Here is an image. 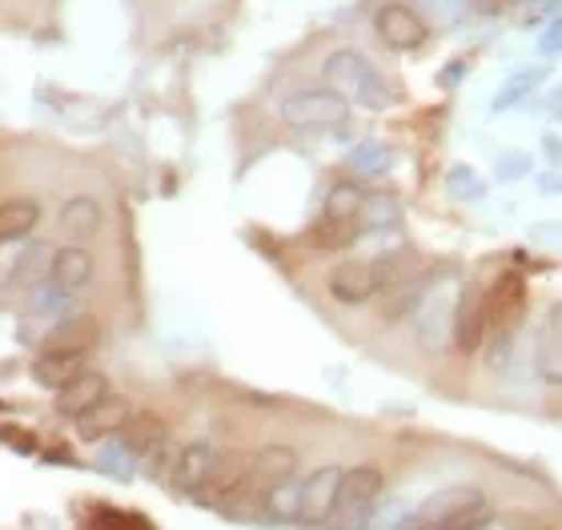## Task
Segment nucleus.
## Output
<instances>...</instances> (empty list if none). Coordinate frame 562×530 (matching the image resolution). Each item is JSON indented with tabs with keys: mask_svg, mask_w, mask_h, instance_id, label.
Masks as SVG:
<instances>
[{
	"mask_svg": "<svg viewBox=\"0 0 562 530\" xmlns=\"http://www.w3.org/2000/svg\"><path fill=\"white\" fill-rule=\"evenodd\" d=\"M278 117L290 129H338L350 121V101L338 89H297L278 101Z\"/></svg>",
	"mask_w": 562,
	"mask_h": 530,
	"instance_id": "2",
	"label": "nucleus"
},
{
	"mask_svg": "<svg viewBox=\"0 0 562 530\" xmlns=\"http://www.w3.org/2000/svg\"><path fill=\"white\" fill-rule=\"evenodd\" d=\"M341 483H346V471L341 466H322L305 478V495H302V522L305 527H326L329 515L338 510Z\"/></svg>",
	"mask_w": 562,
	"mask_h": 530,
	"instance_id": "7",
	"label": "nucleus"
},
{
	"mask_svg": "<svg viewBox=\"0 0 562 530\" xmlns=\"http://www.w3.org/2000/svg\"><path fill=\"white\" fill-rule=\"evenodd\" d=\"M370 72H374V65H370L358 48H338V53H329L326 65H322V77H326L329 89H338V93H353Z\"/></svg>",
	"mask_w": 562,
	"mask_h": 530,
	"instance_id": "17",
	"label": "nucleus"
},
{
	"mask_svg": "<svg viewBox=\"0 0 562 530\" xmlns=\"http://www.w3.org/2000/svg\"><path fill=\"white\" fill-rule=\"evenodd\" d=\"M530 173V157L527 154H506L498 161V181H518V177Z\"/></svg>",
	"mask_w": 562,
	"mask_h": 530,
	"instance_id": "34",
	"label": "nucleus"
},
{
	"mask_svg": "<svg viewBox=\"0 0 562 530\" xmlns=\"http://www.w3.org/2000/svg\"><path fill=\"white\" fill-rule=\"evenodd\" d=\"M486 522H491V507L470 510V515H462V519H450V522H442V527H434V530H482Z\"/></svg>",
	"mask_w": 562,
	"mask_h": 530,
	"instance_id": "35",
	"label": "nucleus"
},
{
	"mask_svg": "<svg viewBox=\"0 0 562 530\" xmlns=\"http://www.w3.org/2000/svg\"><path fill=\"white\" fill-rule=\"evenodd\" d=\"M97 258L85 246H65L57 249V266H53V282H60L65 290H81L93 282Z\"/></svg>",
	"mask_w": 562,
	"mask_h": 530,
	"instance_id": "21",
	"label": "nucleus"
},
{
	"mask_svg": "<svg viewBox=\"0 0 562 530\" xmlns=\"http://www.w3.org/2000/svg\"><path fill=\"white\" fill-rule=\"evenodd\" d=\"M217 454H222V450H213L210 442H189V447H181L169 486H173V490H181V495H201V490H205V483H210Z\"/></svg>",
	"mask_w": 562,
	"mask_h": 530,
	"instance_id": "11",
	"label": "nucleus"
},
{
	"mask_svg": "<svg viewBox=\"0 0 562 530\" xmlns=\"http://www.w3.org/2000/svg\"><path fill=\"white\" fill-rule=\"evenodd\" d=\"M297 471V450L293 447H261L249 462V478H246V495L249 498H266L278 483L293 478Z\"/></svg>",
	"mask_w": 562,
	"mask_h": 530,
	"instance_id": "8",
	"label": "nucleus"
},
{
	"mask_svg": "<svg viewBox=\"0 0 562 530\" xmlns=\"http://www.w3.org/2000/svg\"><path fill=\"white\" fill-rule=\"evenodd\" d=\"M69 302H72V290H65L60 282H41L33 285L29 294H24V306H29V314L33 318H45V322H65V314H69Z\"/></svg>",
	"mask_w": 562,
	"mask_h": 530,
	"instance_id": "23",
	"label": "nucleus"
},
{
	"mask_svg": "<svg viewBox=\"0 0 562 530\" xmlns=\"http://www.w3.org/2000/svg\"><path fill=\"white\" fill-rule=\"evenodd\" d=\"M486 507V495H482V486L474 483H454V486H442V490H434L430 498H422V507L414 510V519L406 530H434L442 527L450 519H462L470 510H482Z\"/></svg>",
	"mask_w": 562,
	"mask_h": 530,
	"instance_id": "3",
	"label": "nucleus"
},
{
	"mask_svg": "<svg viewBox=\"0 0 562 530\" xmlns=\"http://www.w3.org/2000/svg\"><path fill=\"white\" fill-rule=\"evenodd\" d=\"M249 454H241V450H222L217 454V462H213V474H210V483H205V490L201 495H210V498H234L237 490H246V478H249Z\"/></svg>",
	"mask_w": 562,
	"mask_h": 530,
	"instance_id": "15",
	"label": "nucleus"
},
{
	"mask_svg": "<svg viewBox=\"0 0 562 530\" xmlns=\"http://www.w3.org/2000/svg\"><path fill=\"white\" fill-rule=\"evenodd\" d=\"M101 338L97 318H65L57 322V330L48 338L45 350H69V353H89V346Z\"/></svg>",
	"mask_w": 562,
	"mask_h": 530,
	"instance_id": "24",
	"label": "nucleus"
},
{
	"mask_svg": "<svg viewBox=\"0 0 562 530\" xmlns=\"http://www.w3.org/2000/svg\"><path fill=\"white\" fill-rule=\"evenodd\" d=\"M535 370H539L542 382L562 386V302L542 322L539 342H535Z\"/></svg>",
	"mask_w": 562,
	"mask_h": 530,
	"instance_id": "14",
	"label": "nucleus"
},
{
	"mask_svg": "<svg viewBox=\"0 0 562 530\" xmlns=\"http://www.w3.org/2000/svg\"><path fill=\"white\" fill-rule=\"evenodd\" d=\"M53 266H57V249L48 246V241H29V246L9 261V273H4V282L12 290H33V285L48 282L53 278Z\"/></svg>",
	"mask_w": 562,
	"mask_h": 530,
	"instance_id": "10",
	"label": "nucleus"
},
{
	"mask_svg": "<svg viewBox=\"0 0 562 530\" xmlns=\"http://www.w3.org/2000/svg\"><path fill=\"white\" fill-rule=\"evenodd\" d=\"M491 338V314H486V294L479 285H467L454 302V346L462 353H474Z\"/></svg>",
	"mask_w": 562,
	"mask_h": 530,
	"instance_id": "6",
	"label": "nucleus"
},
{
	"mask_svg": "<svg viewBox=\"0 0 562 530\" xmlns=\"http://www.w3.org/2000/svg\"><path fill=\"white\" fill-rule=\"evenodd\" d=\"M326 285H329V297L341 302V306H362V302H370L374 294H382L378 266L374 261H362V258L338 261V266L329 270Z\"/></svg>",
	"mask_w": 562,
	"mask_h": 530,
	"instance_id": "4",
	"label": "nucleus"
},
{
	"mask_svg": "<svg viewBox=\"0 0 562 530\" xmlns=\"http://www.w3.org/2000/svg\"><path fill=\"white\" fill-rule=\"evenodd\" d=\"M382 490H386V478H382L378 466L346 471L338 510L329 515V522L322 530H370V519H374L378 503H382Z\"/></svg>",
	"mask_w": 562,
	"mask_h": 530,
	"instance_id": "1",
	"label": "nucleus"
},
{
	"mask_svg": "<svg viewBox=\"0 0 562 530\" xmlns=\"http://www.w3.org/2000/svg\"><path fill=\"white\" fill-rule=\"evenodd\" d=\"M542 72H547V69H518V72H510V77H506V84L498 89V97H494V113L522 105V101H527V97L539 89Z\"/></svg>",
	"mask_w": 562,
	"mask_h": 530,
	"instance_id": "27",
	"label": "nucleus"
},
{
	"mask_svg": "<svg viewBox=\"0 0 562 530\" xmlns=\"http://www.w3.org/2000/svg\"><path fill=\"white\" fill-rule=\"evenodd\" d=\"M302 495H305V478L302 483H297V478H285V483H278L270 495L261 498V510H266L273 522L302 519Z\"/></svg>",
	"mask_w": 562,
	"mask_h": 530,
	"instance_id": "25",
	"label": "nucleus"
},
{
	"mask_svg": "<svg viewBox=\"0 0 562 530\" xmlns=\"http://www.w3.org/2000/svg\"><path fill=\"white\" fill-rule=\"evenodd\" d=\"M97 466L109 474V478H121V483H130L133 474H137V454H133L125 442H105L101 454H97Z\"/></svg>",
	"mask_w": 562,
	"mask_h": 530,
	"instance_id": "29",
	"label": "nucleus"
},
{
	"mask_svg": "<svg viewBox=\"0 0 562 530\" xmlns=\"http://www.w3.org/2000/svg\"><path fill=\"white\" fill-rule=\"evenodd\" d=\"M374 29L390 48H418L426 41V21L418 16V9L414 4H398V0L378 9Z\"/></svg>",
	"mask_w": 562,
	"mask_h": 530,
	"instance_id": "9",
	"label": "nucleus"
},
{
	"mask_svg": "<svg viewBox=\"0 0 562 530\" xmlns=\"http://www.w3.org/2000/svg\"><path fill=\"white\" fill-rule=\"evenodd\" d=\"M486 314H491V334H515L527 318V282L515 270L503 273L486 294Z\"/></svg>",
	"mask_w": 562,
	"mask_h": 530,
	"instance_id": "5",
	"label": "nucleus"
},
{
	"mask_svg": "<svg viewBox=\"0 0 562 530\" xmlns=\"http://www.w3.org/2000/svg\"><path fill=\"white\" fill-rule=\"evenodd\" d=\"M482 4H491V9H494V4H503V0H482Z\"/></svg>",
	"mask_w": 562,
	"mask_h": 530,
	"instance_id": "38",
	"label": "nucleus"
},
{
	"mask_svg": "<svg viewBox=\"0 0 562 530\" xmlns=\"http://www.w3.org/2000/svg\"><path fill=\"white\" fill-rule=\"evenodd\" d=\"M414 9H418L422 21L434 24V29H450V24H458L467 16L470 0H414Z\"/></svg>",
	"mask_w": 562,
	"mask_h": 530,
	"instance_id": "30",
	"label": "nucleus"
},
{
	"mask_svg": "<svg viewBox=\"0 0 562 530\" xmlns=\"http://www.w3.org/2000/svg\"><path fill=\"white\" fill-rule=\"evenodd\" d=\"M165 438H169L165 435V422L149 410L130 414V422L121 426V442H125L137 459H153V454L165 447Z\"/></svg>",
	"mask_w": 562,
	"mask_h": 530,
	"instance_id": "19",
	"label": "nucleus"
},
{
	"mask_svg": "<svg viewBox=\"0 0 562 530\" xmlns=\"http://www.w3.org/2000/svg\"><path fill=\"white\" fill-rule=\"evenodd\" d=\"M402 229V205L390 193H370L362 210V234H394Z\"/></svg>",
	"mask_w": 562,
	"mask_h": 530,
	"instance_id": "26",
	"label": "nucleus"
},
{
	"mask_svg": "<svg viewBox=\"0 0 562 530\" xmlns=\"http://www.w3.org/2000/svg\"><path fill=\"white\" fill-rule=\"evenodd\" d=\"M36 222H41V205H36L33 198H24V193L4 198V210H0V237H4V241L29 237L36 229Z\"/></svg>",
	"mask_w": 562,
	"mask_h": 530,
	"instance_id": "22",
	"label": "nucleus"
},
{
	"mask_svg": "<svg viewBox=\"0 0 562 530\" xmlns=\"http://www.w3.org/2000/svg\"><path fill=\"white\" fill-rule=\"evenodd\" d=\"M366 198H370V193H362L353 181H338V185L329 189L326 210H322V222H329V225H362Z\"/></svg>",
	"mask_w": 562,
	"mask_h": 530,
	"instance_id": "20",
	"label": "nucleus"
},
{
	"mask_svg": "<svg viewBox=\"0 0 562 530\" xmlns=\"http://www.w3.org/2000/svg\"><path fill=\"white\" fill-rule=\"evenodd\" d=\"M446 189H450V198H458V201H479L482 193H486L482 181L470 173L467 166H454L450 173H446Z\"/></svg>",
	"mask_w": 562,
	"mask_h": 530,
	"instance_id": "32",
	"label": "nucleus"
},
{
	"mask_svg": "<svg viewBox=\"0 0 562 530\" xmlns=\"http://www.w3.org/2000/svg\"><path fill=\"white\" fill-rule=\"evenodd\" d=\"M101 398H109V377L97 374V370H81L69 386L57 390V414H65V418L77 422V418H81L85 410H93Z\"/></svg>",
	"mask_w": 562,
	"mask_h": 530,
	"instance_id": "13",
	"label": "nucleus"
},
{
	"mask_svg": "<svg viewBox=\"0 0 562 530\" xmlns=\"http://www.w3.org/2000/svg\"><path fill=\"white\" fill-rule=\"evenodd\" d=\"M101 222H105V213H101V201L89 198V193H72V198L60 205V229H65V237H72V241L97 237Z\"/></svg>",
	"mask_w": 562,
	"mask_h": 530,
	"instance_id": "18",
	"label": "nucleus"
},
{
	"mask_svg": "<svg viewBox=\"0 0 562 530\" xmlns=\"http://www.w3.org/2000/svg\"><path fill=\"white\" fill-rule=\"evenodd\" d=\"M350 161L358 173H386V169L394 166V154H390V145H382V142H362L353 149Z\"/></svg>",
	"mask_w": 562,
	"mask_h": 530,
	"instance_id": "31",
	"label": "nucleus"
},
{
	"mask_svg": "<svg viewBox=\"0 0 562 530\" xmlns=\"http://www.w3.org/2000/svg\"><path fill=\"white\" fill-rule=\"evenodd\" d=\"M411 510L402 507V503H378V510H374V519H370V530H406L411 527Z\"/></svg>",
	"mask_w": 562,
	"mask_h": 530,
	"instance_id": "33",
	"label": "nucleus"
},
{
	"mask_svg": "<svg viewBox=\"0 0 562 530\" xmlns=\"http://www.w3.org/2000/svg\"><path fill=\"white\" fill-rule=\"evenodd\" d=\"M130 414H133L130 402L109 394V398L97 402L93 410H85L77 418V438H85V442H105L109 435H121V426L130 422Z\"/></svg>",
	"mask_w": 562,
	"mask_h": 530,
	"instance_id": "12",
	"label": "nucleus"
},
{
	"mask_svg": "<svg viewBox=\"0 0 562 530\" xmlns=\"http://www.w3.org/2000/svg\"><path fill=\"white\" fill-rule=\"evenodd\" d=\"M81 370H85V353H69V350H45L29 365V374H33L36 386L53 390V394H57L60 386H69Z\"/></svg>",
	"mask_w": 562,
	"mask_h": 530,
	"instance_id": "16",
	"label": "nucleus"
},
{
	"mask_svg": "<svg viewBox=\"0 0 562 530\" xmlns=\"http://www.w3.org/2000/svg\"><path fill=\"white\" fill-rule=\"evenodd\" d=\"M350 97L362 109H370V113H386V109H394V101H398V89H394V84H390L386 77L374 69L362 84H358V89H353Z\"/></svg>",
	"mask_w": 562,
	"mask_h": 530,
	"instance_id": "28",
	"label": "nucleus"
},
{
	"mask_svg": "<svg viewBox=\"0 0 562 530\" xmlns=\"http://www.w3.org/2000/svg\"><path fill=\"white\" fill-rule=\"evenodd\" d=\"M562 53V16L547 24V33L539 36V57H559Z\"/></svg>",
	"mask_w": 562,
	"mask_h": 530,
	"instance_id": "36",
	"label": "nucleus"
},
{
	"mask_svg": "<svg viewBox=\"0 0 562 530\" xmlns=\"http://www.w3.org/2000/svg\"><path fill=\"white\" fill-rule=\"evenodd\" d=\"M547 117L562 121V84H554L551 93H547Z\"/></svg>",
	"mask_w": 562,
	"mask_h": 530,
	"instance_id": "37",
	"label": "nucleus"
}]
</instances>
